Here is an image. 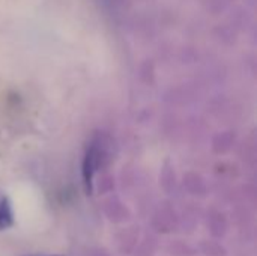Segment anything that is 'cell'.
I'll return each mask as SVG.
<instances>
[{
  "instance_id": "cell-2",
  "label": "cell",
  "mask_w": 257,
  "mask_h": 256,
  "mask_svg": "<svg viewBox=\"0 0 257 256\" xmlns=\"http://www.w3.org/2000/svg\"><path fill=\"white\" fill-rule=\"evenodd\" d=\"M14 223V216H12V208L8 199L0 201V229H6L12 226Z\"/></svg>"
},
{
  "instance_id": "cell-1",
  "label": "cell",
  "mask_w": 257,
  "mask_h": 256,
  "mask_svg": "<svg viewBox=\"0 0 257 256\" xmlns=\"http://www.w3.org/2000/svg\"><path fill=\"white\" fill-rule=\"evenodd\" d=\"M98 157L99 152L95 146H92L84 157L83 161V180H84V186H86V192L90 193L92 192V181H93V174L98 167Z\"/></svg>"
},
{
  "instance_id": "cell-3",
  "label": "cell",
  "mask_w": 257,
  "mask_h": 256,
  "mask_svg": "<svg viewBox=\"0 0 257 256\" xmlns=\"http://www.w3.org/2000/svg\"><path fill=\"white\" fill-rule=\"evenodd\" d=\"M54 256H59V255H54Z\"/></svg>"
}]
</instances>
